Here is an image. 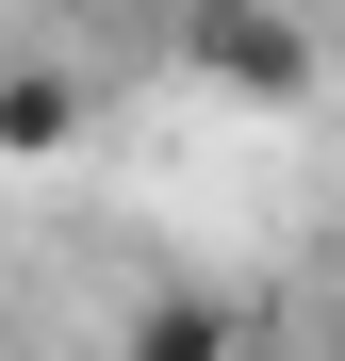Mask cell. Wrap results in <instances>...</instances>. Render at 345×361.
<instances>
[{
    "instance_id": "6da1fadb",
    "label": "cell",
    "mask_w": 345,
    "mask_h": 361,
    "mask_svg": "<svg viewBox=\"0 0 345 361\" xmlns=\"http://www.w3.org/2000/svg\"><path fill=\"white\" fill-rule=\"evenodd\" d=\"M181 66L214 99H313V33L279 0H181Z\"/></svg>"
},
{
    "instance_id": "7a4b0ae2",
    "label": "cell",
    "mask_w": 345,
    "mask_h": 361,
    "mask_svg": "<svg viewBox=\"0 0 345 361\" xmlns=\"http://www.w3.org/2000/svg\"><path fill=\"white\" fill-rule=\"evenodd\" d=\"M132 361H247V329H230L214 295H148V312H132Z\"/></svg>"
},
{
    "instance_id": "3957f363",
    "label": "cell",
    "mask_w": 345,
    "mask_h": 361,
    "mask_svg": "<svg viewBox=\"0 0 345 361\" xmlns=\"http://www.w3.org/2000/svg\"><path fill=\"white\" fill-rule=\"evenodd\" d=\"M66 115H83L66 82H49V66H17V82H0V148H66Z\"/></svg>"
}]
</instances>
